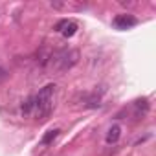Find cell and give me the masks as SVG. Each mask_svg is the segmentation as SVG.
I'll return each mask as SVG.
<instances>
[{"label": "cell", "mask_w": 156, "mask_h": 156, "mask_svg": "<svg viewBox=\"0 0 156 156\" xmlns=\"http://www.w3.org/2000/svg\"><path fill=\"white\" fill-rule=\"evenodd\" d=\"M77 26L73 20H59L57 24H55V31H59V33H62V37H66V39H70V37H73L75 33H77Z\"/></svg>", "instance_id": "3"}, {"label": "cell", "mask_w": 156, "mask_h": 156, "mask_svg": "<svg viewBox=\"0 0 156 156\" xmlns=\"http://www.w3.org/2000/svg\"><path fill=\"white\" fill-rule=\"evenodd\" d=\"M134 110H136V116L140 118H143L147 112H149V101L143 98V99H138V101H134Z\"/></svg>", "instance_id": "9"}, {"label": "cell", "mask_w": 156, "mask_h": 156, "mask_svg": "<svg viewBox=\"0 0 156 156\" xmlns=\"http://www.w3.org/2000/svg\"><path fill=\"white\" fill-rule=\"evenodd\" d=\"M77 62H79V51L77 50L53 51V53H50V61H48V64L57 72H66V70L73 68Z\"/></svg>", "instance_id": "2"}, {"label": "cell", "mask_w": 156, "mask_h": 156, "mask_svg": "<svg viewBox=\"0 0 156 156\" xmlns=\"http://www.w3.org/2000/svg\"><path fill=\"white\" fill-rule=\"evenodd\" d=\"M119 138H121V127H119V125H112V127L107 130V136H105L107 143H116Z\"/></svg>", "instance_id": "6"}, {"label": "cell", "mask_w": 156, "mask_h": 156, "mask_svg": "<svg viewBox=\"0 0 156 156\" xmlns=\"http://www.w3.org/2000/svg\"><path fill=\"white\" fill-rule=\"evenodd\" d=\"M59 134H61V129H51V130H48V132L42 136V140H41V145H42V147H46V145L53 143V141L59 138Z\"/></svg>", "instance_id": "8"}, {"label": "cell", "mask_w": 156, "mask_h": 156, "mask_svg": "<svg viewBox=\"0 0 156 156\" xmlns=\"http://www.w3.org/2000/svg\"><path fill=\"white\" fill-rule=\"evenodd\" d=\"M55 85H46L39 90V94L33 96L35 99V116L44 119L50 116V112L53 110V94H55Z\"/></svg>", "instance_id": "1"}, {"label": "cell", "mask_w": 156, "mask_h": 156, "mask_svg": "<svg viewBox=\"0 0 156 156\" xmlns=\"http://www.w3.org/2000/svg\"><path fill=\"white\" fill-rule=\"evenodd\" d=\"M112 24H114L118 30H129V28H132V26L138 24V19L132 17V15H129V13H123V15H118V17L112 20Z\"/></svg>", "instance_id": "4"}, {"label": "cell", "mask_w": 156, "mask_h": 156, "mask_svg": "<svg viewBox=\"0 0 156 156\" xmlns=\"http://www.w3.org/2000/svg\"><path fill=\"white\" fill-rule=\"evenodd\" d=\"M20 112H22V116H24V118H30V116L35 112V99H33V96H30V98L22 103Z\"/></svg>", "instance_id": "7"}, {"label": "cell", "mask_w": 156, "mask_h": 156, "mask_svg": "<svg viewBox=\"0 0 156 156\" xmlns=\"http://www.w3.org/2000/svg\"><path fill=\"white\" fill-rule=\"evenodd\" d=\"M8 75H9V73H8V70L0 66V83H2V81H6V79H8Z\"/></svg>", "instance_id": "10"}, {"label": "cell", "mask_w": 156, "mask_h": 156, "mask_svg": "<svg viewBox=\"0 0 156 156\" xmlns=\"http://www.w3.org/2000/svg\"><path fill=\"white\" fill-rule=\"evenodd\" d=\"M77 98H79L81 99V107L83 108H98L101 103V98L98 96V94H79V96H77Z\"/></svg>", "instance_id": "5"}]
</instances>
